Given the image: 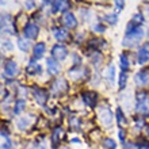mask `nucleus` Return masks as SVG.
<instances>
[{
    "label": "nucleus",
    "mask_w": 149,
    "mask_h": 149,
    "mask_svg": "<svg viewBox=\"0 0 149 149\" xmlns=\"http://www.w3.org/2000/svg\"><path fill=\"white\" fill-rule=\"evenodd\" d=\"M47 1H52V0H47ZM54 1H56V0H54Z\"/></svg>",
    "instance_id": "obj_36"
},
{
    "label": "nucleus",
    "mask_w": 149,
    "mask_h": 149,
    "mask_svg": "<svg viewBox=\"0 0 149 149\" xmlns=\"http://www.w3.org/2000/svg\"><path fill=\"white\" fill-rule=\"evenodd\" d=\"M126 79H127V74H126V72H122V73H121V77H119V88H123V87H125Z\"/></svg>",
    "instance_id": "obj_28"
},
{
    "label": "nucleus",
    "mask_w": 149,
    "mask_h": 149,
    "mask_svg": "<svg viewBox=\"0 0 149 149\" xmlns=\"http://www.w3.org/2000/svg\"><path fill=\"white\" fill-rule=\"evenodd\" d=\"M136 111L142 114L149 113V98L144 92H140L137 95V104H136Z\"/></svg>",
    "instance_id": "obj_2"
},
{
    "label": "nucleus",
    "mask_w": 149,
    "mask_h": 149,
    "mask_svg": "<svg viewBox=\"0 0 149 149\" xmlns=\"http://www.w3.org/2000/svg\"><path fill=\"white\" fill-rule=\"evenodd\" d=\"M53 7H54L53 8L54 12H63V11H65V10H68L69 1H68V0H56Z\"/></svg>",
    "instance_id": "obj_11"
},
{
    "label": "nucleus",
    "mask_w": 149,
    "mask_h": 149,
    "mask_svg": "<svg viewBox=\"0 0 149 149\" xmlns=\"http://www.w3.org/2000/svg\"><path fill=\"white\" fill-rule=\"evenodd\" d=\"M117 119H118V123H119V125L125 123V117L122 115V110H121V109H117Z\"/></svg>",
    "instance_id": "obj_29"
},
{
    "label": "nucleus",
    "mask_w": 149,
    "mask_h": 149,
    "mask_svg": "<svg viewBox=\"0 0 149 149\" xmlns=\"http://www.w3.org/2000/svg\"><path fill=\"white\" fill-rule=\"evenodd\" d=\"M63 22L65 24V27H68V29H74L77 26V20H76L74 15L71 14V12H68V14H65L63 16Z\"/></svg>",
    "instance_id": "obj_9"
},
{
    "label": "nucleus",
    "mask_w": 149,
    "mask_h": 149,
    "mask_svg": "<svg viewBox=\"0 0 149 149\" xmlns=\"http://www.w3.org/2000/svg\"><path fill=\"white\" fill-rule=\"evenodd\" d=\"M95 31L103 33L104 31V26H102V24H96V26H95Z\"/></svg>",
    "instance_id": "obj_34"
},
{
    "label": "nucleus",
    "mask_w": 149,
    "mask_h": 149,
    "mask_svg": "<svg viewBox=\"0 0 149 149\" xmlns=\"http://www.w3.org/2000/svg\"><path fill=\"white\" fill-rule=\"evenodd\" d=\"M34 98L39 104H45L47 100V92L45 90H36L34 91Z\"/></svg>",
    "instance_id": "obj_12"
},
{
    "label": "nucleus",
    "mask_w": 149,
    "mask_h": 149,
    "mask_svg": "<svg viewBox=\"0 0 149 149\" xmlns=\"http://www.w3.org/2000/svg\"><path fill=\"white\" fill-rule=\"evenodd\" d=\"M83 100L86 102L87 106H95V102H96V95L94 92H86L83 95Z\"/></svg>",
    "instance_id": "obj_16"
},
{
    "label": "nucleus",
    "mask_w": 149,
    "mask_h": 149,
    "mask_svg": "<svg viewBox=\"0 0 149 149\" xmlns=\"http://www.w3.org/2000/svg\"><path fill=\"white\" fill-rule=\"evenodd\" d=\"M81 76H83V73L80 72V69H72V71H68V77H71L72 80H79Z\"/></svg>",
    "instance_id": "obj_22"
},
{
    "label": "nucleus",
    "mask_w": 149,
    "mask_h": 149,
    "mask_svg": "<svg viewBox=\"0 0 149 149\" xmlns=\"http://www.w3.org/2000/svg\"><path fill=\"white\" fill-rule=\"evenodd\" d=\"M134 81H136L137 86H146L149 83V73L145 71L138 72V73H136V76H134Z\"/></svg>",
    "instance_id": "obj_8"
},
{
    "label": "nucleus",
    "mask_w": 149,
    "mask_h": 149,
    "mask_svg": "<svg viewBox=\"0 0 149 149\" xmlns=\"http://www.w3.org/2000/svg\"><path fill=\"white\" fill-rule=\"evenodd\" d=\"M38 33H39V29H38V26L34 23H27L23 29V34L27 39L37 38V37H38Z\"/></svg>",
    "instance_id": "obj_5"
},
{
    "label": "nucleus",
    "mask_w": 149,
    "mask_h": 149,
    "mask_svg": "<svg viewBox=\"0 0 149 149\" xmlns=\"http://www.w3.org/2000/svg\"><path fill=\"white\" fill-rule=\"evenodd\" d=\"M142 37H144V30L137 27L134 31L126 34V37L123 38V41H122V45H123V46H127V47L134 46V45H137V43L141 41Z\"/></svg>",
    "instance_id": "obj_1"
},
{
    "label": "nucleus",
    "mask_w": 149,
    "mask_h": 149,
    "mask_svg": "<svg viewBox=\"0 0 149 149\" xmlns=\"http://www.w3.org/2000/svg\"><path fill=\"white\" fill-rule=\"evenodd\" d=\"M119 138L123 141V133H122V130H119Z\"/></svg>",
    "instance_id": "obj_35"
},
{
    "label": "nucleus",
    "mask_w": 149,
    "mask_h": 149,
    "mask_svg": "<svg viewBox=\"0 0 149 149\" xmlns=\"http://www.w3.org/2000/svg\"><path fill=\"white\" fill-rule=\"evenodd\" d=\"M149 61V50L146 47H141L138 50V63L140 64H145Z\"/></svg>",
    "instance_id": "obj_15"
},
{
    "label": "nucleus",
    "mask_w": 149,
    "mask_h": 149,
    "mask_svg": "<svg viewBox=\"0 0 149 149\" xmlns=\"http://www.w3.org/2000/svg\"><path fill=\"white\" fill-rule=\"evenodd\" d=\"M103 146L106 149H115L117 148V144L114 141L113 138H104L103 140Z\"/></svg>",
    "instance_id": "obj_23"
},
{
    "label": "nucleus",
    "mask_w": 149,
    "mask_h": 149,
    "mask_svg": "<svg viewBox=\"0 0 149 149\" xmlns=\"http://www.w3.org/2000/svg\"><path fill=\"white\" fill-rule=\"evenodd\" d=\"M52 56L57 61H63V60L67 58V56H68L67 47L63 46V45H54L53 49H52Z\"/></svg>",
    "instance_id": "obj_3"
},
{
    "label": "nucleus",
    "mask_w": 149,
    "mask_h": 149,
    "mask_svg": "<svg viewBox=\"0 0 149 149\" xmlns=\"http://www.w3.org/2000/svg\"><path fill=\"white\" fill-rule=\"evenodd\" d=\"M26 72H27V73H30V74L41 73V72H42V68H41V65H39V64L31 61V63L27 65V69H26Z\"/></svg>",
    "instance_id": "obj_17"
},
{
    "label": "nucleus",
    "mask_w": 149,
    "mask_h": 149,
    "mask_svg": "<svg viewBox=\"0 0 149 149\" xmlns=\"http://www.w3.org/2000/svg\"><path fill=\"white\" fill-rule=\"evenodd\" d=\"M68 88L67 83L64 81V80H57V81H54V84H53V92H64V91Z\"/></svg>",
    "instance_id": "obj_18"
},
{
    "label": "nucleus",
    "mask_w": 149,
    "mask_h": 149,
    "mask_svg": "<svg viewBox=\"0 0 149 149\" xmlns=\"http://www.w3.org/2000/svg\"><path fill=\"white\" fill-rule=\"evenodd\" d=\"M144 149H149V148H144Z\"/></svg>",
    "instance_id": "obj_37"
},
{
    "label": "nucleus",
    "mask_w": 149,
    "mask_h": 149,
    "mask_svg": "<svg viewBox=\"0 0 149 149\" xmlns=\"http://www.w3.org/2000/svg\"><path fill=\"white\" fill-rule=\"evenodd\" d=\"M132 22L134 23V26H136V24H142V23H144L142 14H140V12H138V14H136V15L133 16V20H132Z\"/></svg>",
    "instance_id": "obj_25"
},
{
    "label": "nucleus",
    "mask_w": 149,
    "mask_h": 149,
    "mask_svg": "<svg viewBox=\"0 0 149 149\" xmlns=\"http://www.w3.org/2000/svg\"><path fill=\"white\" fill-rule=\"evenodd\" d=\"M18 72H19V68H18V64L15 61L10 60V61H7V63L4 64V73H6V76L14 77V76L18 74Z\"/></svg>",
    "instance_id": "obj_6"
},
{
    "label": "nucleus",
    "mask_w": 149,
    "mask_h": 149,
    "mask_svg": "<svg viewBox=\"0 0 149 149\" xmlns=\"http://www.w3.org/2000/svg\"><path fill=\"white\" fill-rule=\"evenodd\" d=\"M104 19H106L110 24H115V23H117V20H118V18H117V15H115V14H109V15H106V18H104Z\"/></svg>",
    "instance_id": "obj_27"
},
{
    "label": "nucleus",
    "mask_w": 149,
    "mask_h": 149,
    "mask_svg": "<svg viewBox=\"0 0 149 149\" xmlns=\"http://www.w3.org/2000/svg\"><path fill=\"white\" fill-rule=\"evenodd\" d=\"M45 50H46V46H45V43L43 42H38L34 46V50H33V54L36 58H41L43 54H45Z\"/></svg>",
    "instance_id": "obj_13"
},
{
    "label": "nucleus",
    "mask_w": 149,
    "mask_h": 149,
    "mask_svg": "<svg viewBox=\"0 0 149 149\" xmlns=\"http://www.w3.org/2000/svg\"><path fill=\"white\" fill-rule=\"evenodd\" d=\"M123 148L125 149H137V146L134 145V144H132V142H125V144H123Z\"/></svg>",
    "instance_id": "obj_33"
},
{
    "label": "nucleus",
    "mask_w": 149,
    "mask_h": 149,
    "mask_svg": "<svg viewBox=\"0 0 149 149\" xmlns=\"http://www.w3.org/2000/svg\"><path fill=\"white\" fill-rule=\"evenodd\" d=\"M53 34L57 41H67L68 39V31L65 29H53Z\"/></svg>",
    "instance_id": "obj_14"
},
{
    "label": "nucleus",
    "mask_w": 149,
    "mask_h": 149,
    "mask_svg": "<svg viewBox=\"0 0 149 149\" xmlns=\"http://www.w3.org/2000/svg\"><path fill=\"white\" fill-rule=\"evenodd\" d=\"M1 46H3V49L4 50H12V43L8 41V39H4L3 41V43H1Z\"/></svg>",
    "instance_id": "obj_31"
},
{
    "label": "nucleus",
    "mask_w": 149,
    "mask_h": 149,
    "mask_svg": "<svg viewBox=\"0 0 149 149\" xmlns=\"http://www.w3.org/2000/svg\"><path fill=\"white\" fill-rule=\"evenodd\" d=\"M99 118H100V122L104 126H110L113 123V113L107 107H103L99 110Z\"/></svg>",
    "instance_id": "obj_4"
},
{
    "label": "nucleus",
    "mask_w": 149,
    "mask_h": 149,
    "mask_svg": "<svg viewBox=\"0 0 149 149\" xmlns=\"http://www.w3.org/2000/svg\"><path fill=\"white\" fill-rule=\"evenodd\" d=\"M46 67H47V72H50L52 74H57L60 72V65L54 58H47Z\"/></svg>",
    "instance_id": "obj_10"
},
{
    "label": "nucleus",
    "mask_w": 149,
    "mask_h": 149,
    "mask_svg": "<svg viewBox=\"0 0 149 149\" xmlns=\"http://www.w3.org/2000/svg\"><path fill=\"white\" fill-rule=\"evenodd\" d=\"M115 3V7H117V11H121L125 7V0H114Z\"/></svg>",
    "instance_id": "obj_30"
},
{
    "label": "nucleus",
    "mask_w": 149,
    "mask_h": 149,
    "mask_svg": "<svg viewBox=\"0 0 149 149\" xmlns=\"http://www.w3.org/2000/svg\"><path fill=\"white\" fill-rule=\"evenodd\" d=\"M1 29H3V31L10 33V34H15L16 33V30H14V22L8 15L1 16Z\"/></svg>",
    "instance_id": "obj_7"
},
{
    "label": "nucleus",
    "mask_w": 149,
    "mask_h": 149,
    "mask_svg": "<svg viewBox=\"0 0 149 149\" xmlns=\"http://www.w3.org/2000/svg\"><path fill=\"white\" fill-rule=\"evenodd\" d=\"M24 7L27 10H33L34 8V1L33 0H24Z\"/></svg>",
    "instance_id": "obj_32"
},
{
    "label": "nucleus",
    "mask_w": 149,
    "mask_h": 149,
    "mask_svg": "<svg viewBox=\"0 0 149 149\" xmlns=\"http://www.w3.org/2000/svg\"><path fill=\"white\" fill-rule=\"evenodd\" d=\"M106 77L110 83H114V79H115V68H114V65H109L106 71Z\"/></svg>",
    "instance_id": "obj_20"
},
{
    "label": "nucleus",
    "mask_w": 149,
    "mask_h": 149,
    "mask_svg": "<svg viewBox=\"0 0 149 149\" xmlns=\"http://www.w3.org/2000/svg\"><path fill=\"white\" fill-rule=\"evenodd\" d=\"M31 122H33L31 117H22L19 121H18V127H19V129H26L27 126H30Z\"/></svg>",
    "instance_id": "obj_19"
},
{
    "label": "nucleus",
    "mask_w": 149,
    "mask_h": 149,
    "mask_svg": "<svg viewBox=\"0 0 149 149\" xmlns=\"http://www.w3.org/2000/svg\"><path fill=\"white\" fill-rule=\"evenodd\" d=\"M121 68H122V72H126L127 71V68H129V61H127L126 54L121 56Z\"/></svg>",
    "instance_id": "obj_24"
},
{
    "label": "nucleus",
    "mask_w": 149,
    "mask_h": 149,
    "mask_svg": "<svg viewBox=\"0 0 149 149\" xmlns=\"http://www.w3.org/2000/svg\"><path fill=\"white\" fill-rule=\"evenodd\" d=\"M18 46H19V49L22 52H27L29 47H30V42L24 38H19L18 39Z\"/></svg>",
    "instance_id": "obj_21"
},
{
    "label": "nucleus",
    "mask_w": 149,
    "mask_h": 149,
    "mask_svg": "<svg viewBox=\"0 0 149 149\" xmlns=\"http://www.w3.org/2000/svg\"><path fill=\"white\" fill-rule=\"evenodd\" d=\"M24 109V100H22V99H19L18 102H16V104H15V113L16 114H19L20 111Z\"/></svg>",
    "instance_id": "obj_26"
}]
</instances>
